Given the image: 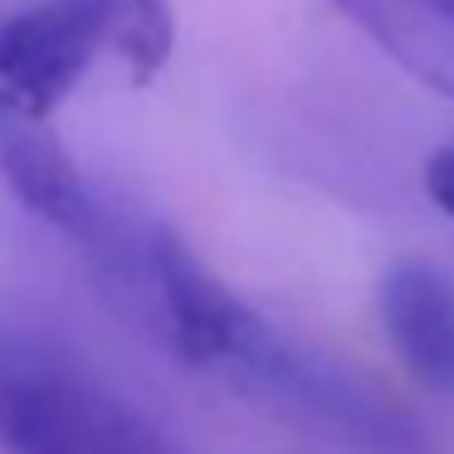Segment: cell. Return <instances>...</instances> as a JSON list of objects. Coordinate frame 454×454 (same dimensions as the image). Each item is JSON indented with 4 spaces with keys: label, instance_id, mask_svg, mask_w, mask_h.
Here are the masks:
<instances>
[{
    "label": "cell",
    "instance_id": "4",
    "mask_svg": "<svg viewBox=\"0 0 454 454\" xmlns=\"http://www.w3.org/2000/svg\"><path fill=\"white\" fill-rule=\"evenodd\" d=\"M0 181L44 225L64 230L74 239H98V200H93L79 161L50 132V122L0 118Z\"/></svg>",
    "mask_w": 454,
    "mask_h": 454
},
{
    "label": "cell",
    "instance_id": "9",
    "mask_svg": "<svg viewBox=\"0 0 454 454\" xmlns=\"http://www.w3.org/2000/svg\"><path fill=\"white\" fill-rule=\"evenodd\" d=\"M411 5H420V11H430L434 20L454 25V0H411Z\"/></svg>",
    "mask_w": 454,
    "mask_h": 454
},
{
    "label": "cell",
    "instance_id": "6",
    "mask_svg": "<svg viewBox=\"0 0 454 454\" xmlns=\"http://www.w3.org/2000/svg\"><path fill=\"white\" fill-rule=\"evenodd\" d=\"M337 11L372 35L411 79L454 98V25L434 20L411 0H333Z\"/></svg>",
    "mask_w": 454,
    "mask_h": 454
},
{
    "label": "cell",
    "instance_id": "8",
    "mask_svg": "<svg viewBox=\"0 0 454 454\" xmlns=\"http://www.w3.org/2000/svg\"><path fill=\"white\" fill-rule=\"evenodd\" d=\"M425 196H430L434 206L454 220V142H450V147H440L430 161H425Z\"/></svg>",
    "mask_w": 454,
    "mask_h": 454
},
{
    "label": "cell",
    "instance_id": "7",
    "mask_svg": "<svg viewBox=\"0 0 454 454\" xmlns=\"http://www.w3.org/2000/svg\"><path fill=\"white\" fill-rule=\"evenodd\" d=\"M93 25L98 44L128 69L132 83H147L167 69L176 50V11L171 0H74Z\"/></svg>",
    "mask_w": 454,
    "mask_h": 454
},
{
    "label": "cell",
    "instance_id": "2",
    "mask_svg": "<svg viewBox=\"0 0 454 454\" xmlns=\"http://www.w3.org/2000/svg\"><path fill=\"white\" fill-rule=\"evenodd\" d=\"M147 303L167 347L186 356V366H249L264 362L269 337L254 313H245L235 294L181 245L176 235H152L142 254Z\"/></svg>",
    "mask_w": 454,
    "mask_h": 454
},
{
    "label": "cell",
    "instance_id": "1",
    "mask_svg": "<svg viewBox=\"0 0 454 454\" xmlns=\"http://www.w3.org/2000/svg\"><path fill=\"white\" fill-rule=\"evenodd\" d=\"M0 454H181L142 411L69 372L0 362Z\"/></svg>",
    "mask_w": 454,
    "mask_h": 454
},
{
    "label": "cell",
    "instance_id": "5",
    "mask_svg": "<svg viewBox=\"0 0 454 454\" xmlns=\"http://www.w3.org/2000/svg\"><path fill=\"white\" fill-rule=\"evenodd\" d=\"M381 327L420 386L454 395V284L425 259H401L381 278Z\"/></svg>",
    "mask_w": 454,
    "mask_h": 454
},
{
    "label": "cell",
    "instance_id": "3",
    "mask_svg": "<svg viewBox=\"0 0 454 454\" xmlns=\"http://www.w3.org/2000/svg\"><path fill=\"white\" fill-rule=\"evenodd\" d=\"M98 35L74 0H40L0 20V118L50 122L83 83Z\"/></svg>",
    "mask_w": 454,
    "mask_h": 454
}]
</instances>
